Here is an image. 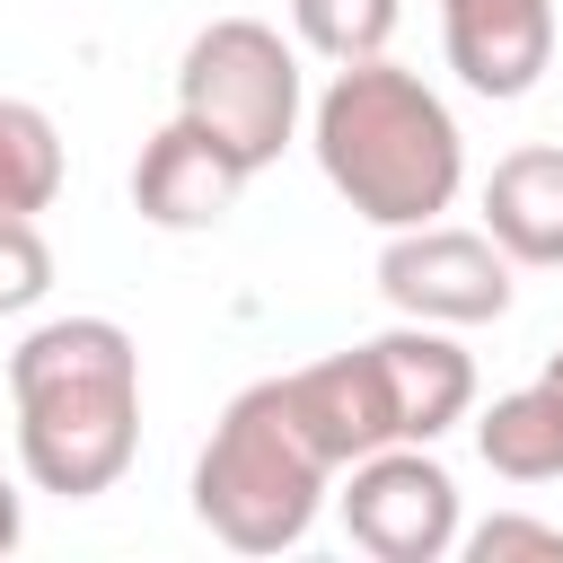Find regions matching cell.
Here are the masks:
<instances>
[{"label":"cell","mask_w":563,"mask_h":563,"mask_svg":"<svg viewBox=\"0 0 563 563\" xmlns=\"http://www.w3.org/2000/svg\"><path fill=\"white\" fill-rule=\"evenodd\" d=\"M18 528H26V510H18V493H9V475H0V554L18 545Z\"/></svg>","instance_id":"obj_17"},{"label":"cell","mask_w":563,"mask_h":563,"mask_svg":"<svg viewBox=\"0 0 563 563\" xmlns=\"http://www.w3.org/2000/svg\"><path fill=\"white\" fill-rule=\"evenodd\" d=\"M334 475L343 466L308 440L290 387L255 378V387L229 396V413L211 422V440L194 457V519L238 554H282L317 528Z\"/></svg>","instance_id":"obj_3"},{"label":"cell","mask_w":563,"mask_h":563,"mask_svg":"<svg viewBox=\"0 0 563 563\" xmlns=\"http://www.w3.org/2000/svg\"><path fill=\"white\" fill-rule=\"evenodd\" d=\"M378 290L413 325H493L510 317V255L493 246V229H449V220L387 229Z\"/></svg>","instance_id":"obj_6"},{"label":"cell","mask_w":563,"mask_h":563,"mask_svg":"<svg viewBox=\"0 0 563 563\" xmlns=\"http://www.w3.org/2000/svg\"><path fill=\"white\" fill-rule=\"evenodd\" d=\"M246 176H255V167H246L229 141H211L194 114H167V123L141 141V158H132V211H141L150 229H220V220L238 211Z\"/></svg>","instance_id":"obj_7"},{"label":"cell","mask_w":563,"mask_h":563,"mask_svg":"<svg viewBox=\"0 0 563 563\" xmlns=\"http://www.w3.org/2000/svg\"><path fill=\"white\" fill-rule=\"evenodd\" d=\"M176 114H194L264 176L299 132V53L264 18H211L176 62Z\"/></svg>","instance_id":"obj_4"},{"label":"cell","mask_w":563,"mask_h":563,"mask_svg":"<svg viewBox=\"0 0 563 563\" xmlns=\"http://www.w3.org/2000/svg\"><path fill=\"white\" fill-rule=\"evenodd\" d=\"M396 18H405V0H290L299 44L325 53V62H369V53H387Z\"/></svg>","instance_id":"obj_14"},{"label":"cell","mask_w":563,"mask_h":563,"mask_svg":"<svg viewBox=\"0 0 563 563\" xmlns=\"http://www.w3.org/2000/svg\"><path fill=\"white\" fill-rule=\"evenodd\" d=\"M440 44L475 97L510 106L554 62V0H440Z\"/></svg>","instance_id":"obj_8"},{"label":"cell","mask_w":563,"mask_h":563,"mask_svg":"<svg viewBox=\"0 0 563 563\" xmlns=\"http://www.w3.org/2000/svg\"><path fill=\"white\" fill-rule=\"evenodd\" d=\"M378 369H387V396H396V431L405 440H440L475 413V361L449 343V325H396V334H369Z\"/></svg>","instance_id":"obj_10"},{"label":"cell","mask_w":563,"mask_h":563,"mask_svg":"<svg viewBox=\"0 0 563 563\" xmlns=\"http://www.w3.org/2000/svg\"><path fill=\"white\" fill-rule=\"evenodd\" d=\"M62 194V132L44 106L26 97H0V211H53Z\"/></svg>","instance_id":"obj_13"},{"label":"cell","mask_w":563,"mask_h":563,"mask_svg":"<svg viewBox=\"0 0 563 563\" xmlns=\"http://www.w3.org/2000/svg\"><path fill=\"white\" fill-rule=\"evenodd\" d=\"M282 387H290V405H299L308 440H317L334 466H352V457H369V449L405 440V431H396L387 369H378V352H369V343L325 352V361H308V369H282Z\"/></svg>","instance_id":"obj_9"},{"label":"cell","mask_w":563,"mask_h":563,"mask_svg":"<svg viewBox=\"0 0 563 563\" xmlns=\"http://www.w3.org/2000/svg\"><path fill=\"white\" fill-rule=\"evenodd\" d=\"M545 378H554V387H563V352H554V361H545Z\"/></svg>","instance_id":"obj_18"},{"label":"cell","mask_w":563,"mask_h":563,"mask_svg":"<svg viewBox=\"0 0 563 563\" xmlns=\"http://www.w3.org/2000/svg\"><path fill=\"white\" fill-rule=\"evenodd\" d=\"M475 457H484L501 484H554V475H563V387L537 378V387L493 396L484 422H475Z\"/></svg>","instance_id":"obj_12"},{"label":"cell","mask_w":563,"mask_h":563,"mask_svg":"<svg viewBox=\"0 0 563 563\" xmlns=\"http://www.w3.org/2000/svg\"><path fill=\"white\" fill-rule=\"evenodd\" d=\"M484 229L510 264H563V150H510L484 176Z\"/></svg>","instance_id":"obj_11"},{"label":"cell","mask_w":563,"mask_h":563,"mask_svg":"<svg viewBox=\"0 0 563 563\" xmlns=\"http://www.w3.org/2000/svg\"><path fill=\"white\" fill-rule=\"evenodd\" d=\"M18 466L35 493L97 501L141 449V343L114 317H53L9 352Z\"/></svg>","instance_id":"obj_1"},{"label":"cell","mask_w":563,"mask_h":563,"mask_svg":"<svg viewBox=\"0 0 563 563\" xmlns=\"http://www.w3.org/2000/svg\"><path fill=\"white\" fill-rule=\"evenodd\" d=\"M343 475L352 484L334 493V510H343V537L361 554H378V563H440V554H457V537H466L457 475L422 440H387V449L352 457Z\"/></svg>","instance_id":"obj_5"},{"label":"cell","mask_w":563,"mask_h":563,"mask_svg":"<svg viewBox=\"0 0 563 563\" xmlns=\"http://www.w3.org/2000/svg\"><path fill=\"white\" fill-rule=\"evenodd\" d=\"M325 185L369 220V229H422L457 202L466 185V132L440 106V88L387 53L334 62L317 114H308Z\"/></svg>","instance_id":"obj_2"},{"label":"cell","mask_w":563,"mask_h":563,"mask_svg":"<svg viewBox=\"0 0 563 563\" xmlns=\"http://www.w3.org/2000/svg\"><path fill=\"white\" fill-rule=\"evenodd\" d=\"M44 290H53V246H44V229H35L26 211H0V317L35 308Z\"/></svg>","instance_id":"obj_15"},{"label":"cell","mask_w":563,"mask_h":563,"mask_svg":"<svg viewBox=\"0 0 563 563\" xmlns=\"http://www.w3.org/2000/svg\"><path fill=\"white\" fill-rule=\"evenodd\" d=\"M457 545H466L475 563H510V554H545V563H563V528H554V519H519V510H501V519L466 528Z\"/></svg>","instance_id":"obj_16"}]
</instances>
